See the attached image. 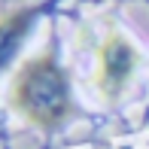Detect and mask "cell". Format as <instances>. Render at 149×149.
Here are the masks:
<instances>
[{
  "label": "cell",
  "mask_w": 149,
  "mask_h": 149,
  "mask_svg": "<svg viewBox=\"0 0 149 149\" xmlns=\"http://www.w3.org/2000/svg\"><path fill=\"white\" fill-rule=\"evenodd\" d=\"M94 149H104V146H94Z\"/></svg>",
  "instance_id": "277c9868"
},
{
  "label": "cell",
  "mask_w": 149,
  "mask_h": 149,
  "mask_svg": "<svg viewBox=\"0 0 149 149\" xmlns=\"http://www.w3.org/2000/svg\"><path fill=\"white\" fill-rule=\"evenodd\" d=\"M43 6L31 3V6H18V9H9L0 15V73L18 58L24 40L31 37L33 24H37Z\"/></svg>",
  "instance_id": "3957f363"
},
{
  "label": "cell",
  "mask_w": 149,
  "mask_h": 149,
  "mask_svg": "<svg viewBox=\"0 0 149 149\" xmlns=\"http://www.w3.org/2000/svg\"><path fill=\"white\" fill-rule=\"evenodd\" d=\"M6 100L24 125L46 137L64 131L76 116L70 76L55 49H43L15 67Z\"/></svg>",
  "instance_id": "6da1fadb"
},
{
  "label": "cell",
  "mask_w": 149,
  "mask_h": 149,
  "mask_svg": "<svg viewBox=\"0 0 149 149\" xmlns=\"http://www.w3.org/2000/svg\"><path fill=\"white\" fill-rule=\"evenodd\" d=\"M143 64L137 43L125 31L113 28L104 33L94 52V91L104 104H119L131 82L137 79V70Z\"/></svg>",
  "instance_id": "7a4b0ae2"
}]
</instances>
